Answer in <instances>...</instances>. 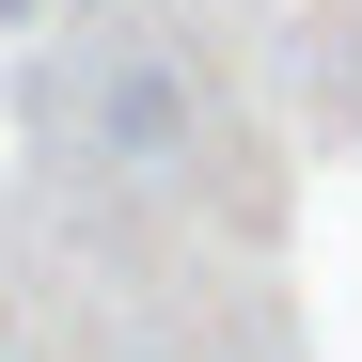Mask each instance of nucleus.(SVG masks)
Listing matches in <instances>:
<instances>
[]
</instances>
